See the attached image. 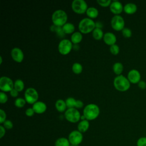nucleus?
<instances>
[{
	"label": "nucleus",
	"instance_id": "nucleus-40",
	"mask_svg": "<svg viewBox=\"0 0 146 146\" xmlns=\"http://www.w3.org/2000/svg\"><path fill=\"white\" fill-rule=\"evenodd\" d=\"M83 106V103L82 100H76V104H75V107L76 108H80Z\"/></svg>",
	"mask_w": 146,
	"mask_h": 146
},
{
	"label": "nucleus",
	"instance_id": "nucleus-12",
	"mask_svg": "<svg viewBox=\"0 0 146 146\" xmlns=\"http://www.w3.org/2000/svg\"><path fill=\"white\" fill-rule=\"evenodd\" d=\"M127 78L131 83L137 84L141 80V74L137 70L132 69L128 72Z\"/></svg>",
	"mask_w": 146,
	"mask_h": 146
},
{
	"label": "nucleus",
	"instance_id": "nucleus-3",
	"mask_svg": "<svg viewBox=\"0 0 146 146\" xmlns=\"http://www.w3.org/2000/svg\"><path fill=\"white\" fill-rule=\"evenodd\" d=\"M68 16L65 11L62 9H58L54 11L51 19L54 25L62 27L67 23Z\"/></svg>",
	"mask_w": 146,
	"mask_h": 146
},
{
	"label": "nucleus",
	"instance_id": "nucleus-9",
	"mask_svg": "<svg viewBox=\"0 0 146 146\" xmlns=\"http://www.w3.org/2000/svg\"><path fill=\"white\" fill-rule=\"evenodd\" d=\"M111 25L113 30L116 31H121L124 28V19L120 15H115L111 18Z\"/></svg>",
	"mask_w": 146,
	"mask_h": 146
},
{
	"label": "nucleus",
	"instance_id": "nucleus-20",
	"mask_svg": "<svg viewBox=\"0 0 146 146\" xmlns=\"http://www.w3.org/2000/svg\"><path fill=\"white\" fill-rule=\"evenodd\" d=\"M83 39L82 34L80 31H76L72 34L71 36V41L72 43L76 44L80 43Z\"/></svg>",
	"mask_w": 146,
	"mask_h": 146
},
{
	"label": "nucleus",
	"instance_id": "nucleus-13",
	"mask_svg": "<svg viewBox=\"0 0 146 146\" xmlns=\"http://www.w3.org/2000/svg\"><path fill=\"white\" fill-rule=\"evenodd\" d=\"M11 56L14 60L17 62H22L24 58V54L22 50L18 47H14L11 50Z\"/></svg>",
	"mask_w": 146,
	"mask_h": 146
},
{
	"label": "nucleus",
	"instance_id": "nucleus-19",
	"mask_svg": "<svg viewBox=\"0 0 146 146\" xmlns=\"http://www.w3.org/2000/svg\"><path fill=\"white\" fill-rule=\"evenodd\" d=\"M55 106L57 111L60 112H63L64 111L65 112L66 111V108H67L66 102L63 99L57 100L55 102Z\"/></svg>",
	"mask_w": 146,
	"mask_h": 146
},
{
	"label": "nucleus",
	"instance_id": "nucleus-39",
	"mask_svg": "<svg viewBox=\"0 0 146 146\" xmlns=\"http://www.w3.org/2000/svg\"><path fill=\"white\" fill-rule=\"evenodd\" d=\"M5 133H6L5 128L2 125H0V138L2 139L5 135Z\"/></svg>",
	"mask_w": 146,
	"mask_h": 146
},
{
	"label": "nucleus",
	"instance_id": "nucleus-10",
	"mask_svg": "<svg viewBox=\"0 0 146 146\" xmlns=\"http://www.w3.org/2000/svg\"><path fill=\"white\" fill-rule=\"evenodd\" d=\"M14 83L9 77L3 76L0 78V89L3 92L11 91L14 88Z\"/></svg>",
	"mask_w": 146,
	"mask_h": 146
},
{
	"label": "nucleus",
	"instance_id": "nucleus-7",
	"mask_svg": "<svg viewBox=\"0 0 146 146\" xmlns=\"http://www.w3.org/2000/svg\"><path fill=\"white\" fill-rule=\"evenodd\" d=\"M39 94L38 91L33 87L27 88L25 92V99L29 104H34L38 101Z\"/></svg>",
	"mask_w": 146,
	"mask_h": 146
},
{
	"label": "nucleus",
	"instance_id": "nucleus-28",
	"mask_svg": "<svg viewBox=\"0 0 146 146\" xmlns=\"http://www.w3.org/2000/svg\"><path fill=\"white\" fill-rule=\"evenodd\" d=\"M65 102H66V103L67 107L68 108H75V107L76 100L75 98H74L72 97H69V98L66 99Z\"/></svg>",
	"mask_w": 146,
	"mask_h": 146
},
{
	"label": "nucleus",
	"instance_id": "nucleus-34",
	"mask_svg": "<svg viewBox=\"0 0 146 146\" xmlns=\"http://www.w3.org/2000/svg\"><path fill=\"white\" fill-rule=\"evenodd\" d=\"M137 146H146V137H141L136 141Z\"/></svg>",
	"mask_w": 146,
	"mask_h": 146
},
{
	"label": "nucleus",
	"instance_id": "nucleus-16",
	"mask_svg": "<svg viewBox=\"0 0 146 146\" xmlns=\"http://www.w3.org/2000/svg\"><path fill=\"white\" fill-rule=\"evenodd\" d=\"M103 38L104 43L110 46L116 44V42L117 40L116 35L111 32H107L104 34Z\"/></svg>",
	"mask_w": 146,
	"mask_h": 146
},
{
	"label": "nucleus",
	"instance_id": "nucleus-42",
	"mask_svg": "<svg viewBox=\"0 0 146 146\" xmlns=\"http://www.w3.org/2000/svg\"><path fill=\"white\" fill-rule=\"evenodd\" d=\"M95 26H96V27H97V28H100V29H101V28L102 27L103 25H102V24L100 22L98 21V22H95Z\"/></svg>",
	"mask_w": 146,
	"mask_h": 146
},
{
	"label": "nucleus",
	"instance_id": "nucleus-11",
	"mask_svg": "<svg viewBox=\"0 0 146 146\" xmlns=\"http://www.w3.org/2000/svg\"><path fill=\"white\" fill-rule=\"evenodd\" d=\"M68 139L71 145H79L83 141V136L78 130H74L69 133Z\"/></svg>",
	"mask_w": 146,
	"mask_h": 146
},
{
	"label": "nucleus",
	"instance_id": "nucleus-14",
	"mask_svg": "<svg viewBox=\"0 0 146 146\" xmlns=\"http://www.w3.org/2000/svg\"><path fill=\"white\" fill-rule=\"evenodd\" d=\"M123 8L122 3L119 1H113L110 5L111 11L115 15H119L123 11Z\"/></svg>",
	"mask_w": 146,
	"mask_h": 146
},
{
	"label": "nucleus",
	"instance_id": "nucleus-27",
	"mask_svg": "<svg viewBox=\"0 0 146 146\" xmlns=\"http://www.w3.org/2000/svg\"><path fill=\"white\" fill-rule=\"evenodd\" d=\"M72 70L75 74H79L83 70L82 65L78 62H75L72 66Z\"/></svg>",
	"mask_w": 146,
	"mask_h": 146
},
{
	"label": "nucleus",
	"instance_id": "nucleus-15",
	"mask_svg": "<svg viewBox=\"0 0 146 146\" xmlns=\"http://www.w3.org/2000/svg\"><path fill=\"white\" fill-rule=\"evenodd\" d=\"M33 109L35 113L40 114L44 113L47 110V106L45 103L41 101H37L33 105Z\"/></svg>",
	"mask_w": 146,
	"mask_h": 146
},
{
	"label": "nucleus",
	"instance_id": "nucleus-38",
	"mask_svg": "<svg viewBox=\"0 0 146 146\" xmlns=\"http://www.w3.org/2000/svg\"><path fill=\"white\" fill-rule=\"evenodd\" d=\"M137 86L141 90H145L146 88V82L144 80H140L138 83Z\"/></svg>",
	"mask_w": 146,
	"mask_h": 146
},
{
	"label": "nucleus",
	"instance_id": "nucleus-18",
	"mask_svg": "<svg viewBox=\"0 0 146 146\" xmlns=\"http://www.w3.org/2000/svg\"><path fill=\"white\" fill-rule=\"evenodd\" d=\"M90 127V123L88 120L87 119L81 120L79 122L77 128L78 130L80 131L81 133H84L86 132L89 128Z\"/></svg>",
	"mask_w": 146,
	"mask_h": 146
},
{
	"label": "nucleus",
	"instance_id": "nucleus-25",
	"mask_svg": "<svg viewBox=\"0 0 146 146\" xmlns=\"http://www.w3.org/2000/svg\"><path fill=\"white\" fill-rule=\"evenodd\" d=\"M92 36L96 40H100V39L103 38L104 36V34L102 29L97 27H95L94 29V30L92 32Z\"/></svg>",
	"mask_w": 146,
	"mask_h": 146
},
{
	"label": "nucleus",
	"instance_id": "nucleus-24",
	"mask_svg": "<svg viewBox=\"0 0 146 146\" xmlns=\"http://www.w3.org/2000/svg\"><path fill=\"white\" fill-rule=\"evenodd\" d=\"M86 14L88 15V18L91 19L95 18L98 17L99 14V11L95 7H88L86 11Z\"/></svg>",
	"mask_w": 146,
	"mask_h": 146
},
{
	"label": "nucleus",
	"instance_id": "nucleus-43",
	"mask_svg": "<svg viewBox=\"0 0 146 146\" xmlns=\"http://www.w3.org/2000/svg\"><path fill=\"white\" fill-rule=\"evenodd\" d=\"M2 63V56H0V64H1Z\"/></svg>",
	"mask_w": 146,
	"mask_h": 146
},
{
	"label": "nucleus",
	"instance_id": "nucleus-4",
	"mask_svg": "<svg viewBox=\"0 0 146 146\" xmlns=\"http://www.w3.org/2000/svg\"><path fill=\"white\" fill-rule=\"evenodd\" d=\"M78 27L82 34H88L91 33L96 27L95 22L90 18H84L79 23Z\"/></svg>",
	"mask_w": 146,
	"mask_h": 146
},
{
	"label": "nucleus",
	"instance_id": "nucleus-23",
	"mask_svg": "<svg viewBox=\"0 0 146 146\" xmlns=\"http://www.w3.org/2000/svg\"><path fill=\"white\" fill-rule=\"evenodd\" d=\"M123 68L124 67L123 64L119 62H115L112 66V70L117 75H121V74L123 71Z\"/></svg>",
	"mask_w": 146,
	"mask_h": 146
},
{
	"label": "nucleus",
	"instance_id": "nucleus-31",
	"mask_svg": "<svg viewBox=\"0 0 146 146\" xmlns=\"http://www.w3.org/2000/svg\"><path fill=\"white\" fill-rule=\"evenodd\" d=\"M110 51L113 55H116L119 54V52L120 51V48L117 44H114L113 45L110 46Z\"/></svg>",
	"mask_w": 146,
	"mask_h": 146
},
{
	"label": "nucleus",
	"instance_id": "nucleus-17",
	"mask_svg": "<svg viewBox=\"0 0 146 146\" xmlns=\"http://www.w3.org/2000/svg\"><path fill=\"white\" fill-rule=\"evenodd\" d=\"M137 7L136 5L132 2L126 3L124 6V8H123L124 11L126 14H129V15L135 14L137 11Z\"/></svg>",
	"mask_w": 146,
	"mask_h": 146
},
{
	"label": "nucleus",
	"instance_id": "nucleus-33",
	"mask_svg": "<svg viewBox=\"0 0 146 146\" xmlns=\"http://www.w3.org/2000/svg\"><path fill=\"white\" fill-rule=\"evenodd\" d=\"M97 2L103 7H107L111 5L112 1L111 0H97Z\"/></svg>",
	"mask_w": 146,
	"mask_h": 146
},
{
	"label": "nucleus",
	"instance_id": "nucleus-30",
	"mask_svg": "<svg viewBox=\"0 0 146 146\" xmlns=\"http://www.w3.org/2000/svg\"><path fill=\"white\" fill-rule=\"evenodd\" d=\"M121 33H122V35H123V36L126 38H131L132 36V34L131 30L128 27H124L121 30Z\"/></svg>",
	"mask_w": 146,
	"mask_h": 146
},
{
	"label": "nucleus",
	"instance_id": "nucleus-41",
	"mask_svg": "<svg viewBox=\"0 0 146 146\" xmlns=\"http://www.w3.org/2000/svg\"><path fill=\"white\" fill-rule=\"evenodd\" d=\"M10 95L12 96V97H14V98H15L17 97L18 95V91L17 90H16L14 88L10 92Z\"/></svg>",
	"mask_w": 146,
	"mask_h": 146
},
{
	"label": "nucleus",
	"instance_id": "nucleus-6",
	"mask_svg": "<svg viewBox=\"0 0 146 146\" xmlns=\"http://www.w3.org/2000/svg\"><path fill=\"white\" fill-rule=\"evenodd\" d=\"M71 8L77 14H83L86 13L88 6L84 0H74L71 3Z\"/></svg>",
	"mask_w": 146,
	"mask_h": 146
},
{
	"label": "nucleus",
	"instance_id": "nucleus-26",
	"mask_svg": "<svg viewBox=\"0 0 146 146\" xmlns=\"http://www.w3.org/2000/svg\"><path fill=\"white\" fill-rule=\"evenodd\" d=\"M24 87H25V84L22 80L18 79L14 82V88L16 90H17L18 92L22 91L24 89Z\"/></svg>",
	"mask_w": 146,
	"mask_h": 146
},
{
	"label": "nucleus",
	"instance_id": "nucleus-36",
	"mask_svg": "<svg viewBox=\"0 0 146 146\" xmlns=\"http://www.w3.org/2000/svg\"><path fill=\"white\" fill-rule=\"evenodd\" d=\"M6 113L5 111L1 109L0 110V123L3 124L4 121L6 120Z\"/></svg>",
	"mask_w": 146,
	"mask_h": 146
},
{
	"label": "nucleus",
	"instance_id": "nucleus-2",
	"mask_svg": "<svg viewBox=\"0 0 146 146\" xmlns=\"http://www.w3.org/2000/svg\"><path fill=\"white\" fill-rule=\"evenodd\" d=\"M113 86L115 88L121 92L128 90L131 87V83L128 78L123 75H117L113 79Z\"/></svg>",
	"mask_w": 146,
	"mask_h": 146
},
{
	"label": "nucleus",
	"instance_id": "nucleus-21",
	"mask_svg": "<svg viewBox=\"0 0 146 146\" xmlns=\"http://www.w3.org/2000/svg\"><path fill=\"white\" fill-rule=\"evenodd\" d=\"M62 30L65 34H72L75 30V26L70 22H67L62 27Z\"/></svg>",
	"mask_w": 146,
	"mask_h": 146
},
{
	"label": "nucleus",
	"instance_id": "nucleus-8",
	"mask_svg": "<svg viewBox=\"0 0 146 146\" xmlns=\"http://www.w3.org/2000/svg\"><path fill=\"white\" fill-rule=\"evenodd\" d=\"M72 47V43L68 39H63L61 40L58 46L59 52L62 55H67L70 53Z\"/></svg>",
	"mask_w": 146,
	"mask_h": 146
},
{
	"label": "nucleus",
	"instance_id": "nucleus-35",
	"mask_svg": "<svg viewBox=\"0 0 146 146\" xmlns=\"http://www.w3.org/2000/svg\"><path fill=\"white\" fill-rule=\"evenodd\" d=\"M8 100L7 95L5 92L1 91L0 92V103H5L7 102Z\"/></svg>",
	"mask_w": 146,
	"mask_h": 146
},
{
	"label": "nucleus",
	"instance_id": "nucleus-29",
	"mask_svg": "<svg viewBox=\"0 0 146 146\" xmlns=\"http://www.w3.org/2000/svg\"><path fill=\"white\" fill-rule=\"evenodd\" d=\"M26 103V101L25 99L22 98H17L14 102V104L17 107L22 108L24 107Z\"/></svg>",
	"mask_w": 146,
	"mask_h": 146
},
{
	"label": "nucleus",
	"instance_id": "nucleus-32",
	"mask_svg": "<svg viewBox=\"0 0 146 146\" xmlns=\"http://www.w3.org/2000/svg\"><path fill=\"white\" fill-rule=\"evenodd\" d=\"M2 125L6 129H11L13 128V123L10 120H6L2 124Z\"/></svg>",
	"mask_w": 146,
	"mask_h": 146
},
{
	"label": "nucleus",
	"instance_id": "nucleus-22",
	"mask_svg": "<svg viewBox=\"0 0 146 146\" xmlns=\"http://www.w3.org/2000/svg\"><path fill=\"white\" fill-rule=\"evenodd\" d=\"M70 145L68 138L64 137L58 138L54 143L55 146H70Z\"/></svg>",
	"mask_w": 146,
	"mask_h": 146
},
{
	"label": "nucleus",
	"instance_id": "nucleus-1",
	"mask_svg": "<svg viewBox=\"0 0 146 146\" xmlns=\"http://www.w3.org/2000/svg\"><path fill=\"white\" fill-rule=\"evenodd\" d=\"M100 113V109L98 105L90 103L85 106L83 115L87 120H93L96 119Z\"/></svg>",
	"mask_w": 146,
	"mask_h": 146
},
{
	"label": "nucleus",
	"instance_id": "nucleus-37",
	"mask_svg": "<svg viewBox=\"0 0 146 146\" xmlns=\"http://www.w3.org/2000/svg\"><path fill=\"white\" fill-rule=\"evenodd\" d=\"M34 113H35V112H34V110L33 109V108H28L25 111L26 115L29 117L33 116L34 115Z\"/></svg>",
	"mask_w": 146,
	"mask_h": 146
},
{
	"label": "nucleus",
	"instance_id": "nucleus-5",
	"mask_svg": "<svg viewBox=\"0 0 146 146\" xmlns=\"http://www.w3.org/2000/svg\"><path fill=\"white\" fill-rule=\"evenodd\" d=\"M65 119L69 122L75 123L80 119V113L76 108H67L64 112Z\"/></svg>",
	"mask_w": 146,
	"mask_h": 146
},
{
	"label": "nucleus",
	"instance_id": "nucleus-44",
	"mask_svg": "<svg viewBox=\"0 0 146 146\" xmlns=\"http://www.w3.org/2000/svg\"><path fill=\"white\" fill-rule=\"evenodd\" d=\"M70 146H80V145H70Z\"/></svg>",
	"mask_w": 146,
	"mask_h": 146
}]
</instances>
